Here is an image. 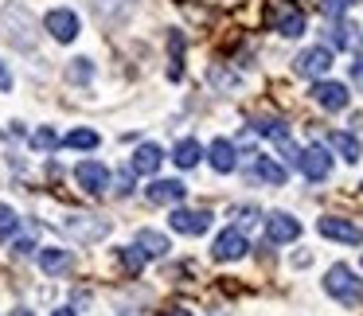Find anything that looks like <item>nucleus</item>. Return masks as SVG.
Wrapping results in <instances>:
<instances>
[{
  "label": "nucleus",
  "instance_id": "0eeeda50",
  "mask_svg": "<svg viewBox=\"0 0 363 316\" xmlns=\"http://www.w3.org/2000/svg\"><path fill=\"white\" fill-rule=\"evenodd\" d=\"M48 35L55 43H74V35H79V16H74L71 9H51L48 12Z\"/></svg>",
  "mask_w": 363,
  "mask_h": 316
},
{
  "label": "nucleus",
  "instance_id": "bb28decb",
  "mask_svg": "<svg viewBox=\"0 0 363 316\" xmlns=\"http://www.w3.org/2000/svg\"><path fill=\"white\" fill-rule=\"evenodd\" d=\"M118 261H121V266L129 269V273H137V269L145 266V254H141V250H137V246H133V250H121V254H118Z\"/></svg>",
  "mask_w": 363,
  "mask_h": 316
},
{
  "label": "nucleus",
  "instance_id": "f03ea898",
  "mask_svg": "<svg viewBox=\"0 0 363 316\" xmlns=\"http://www.w3.org/2000/svg\"><path fill=\"white\" fill-rule=\"evenodd\" d=\"M324 293L336 297L340 305H347V308L363 305V281L347 266H332L328 273H324Z\"/></svg>",
  "mask_w": 363,
  "mask_h": 316
},
{
  "label": "nucleus",
  "instance_id": "5701e85b",
  "mask_svg": "<svg viewBox=\"0 0 363 316\" xmlns=\"http://www.w3.org/2000/svg\"><path fill=\"white\" fill-rule=\"evenodd\" d=\"M67 149H98V133L94 129H74V133H67Z\"/></svg>",
  "mask_w": 363,
  "mask_h": 316
},
{
  "label": "nucleus",
  "instance_id": "9d476101",
  "mask_svg": "<svg viewBox=\"0 0 363 316\" xmlns=\"http://www.w3.org/2000/svg\"><path fill=\"white\" fill-rule=\"evenodd\" d=\"M246 250H250V242H246L242 230H223V235L215 238V246H211V258L215 261H238Z\"/></svg>",
  "mask_w": 363,
  "mask_h": 316
},
{
  "label": "nucleus",
  "instance_id": "f8f14e48",
  "mask_svg": "<svg viewBox=\"0 0 363 316\" xmlns=\"http://www.w3.org/2000/svg\"><path fill=\"white\" fill-rule=\"evenodd\" d=\"M168 222H172L176 235H203V230L211 227V215H207V211H188V207H176Z\"/></svg>",
  "mask_w": 363,
  "mask_h": 316
},
{
  "label": "nucleus",
  "instance_id": "f704fd0d",
  "mask_svg": "<svg viewBox=\"0 0 363 316\" xmlns=\"http://www.w3.org/2000/svg\"><path fill=\"white\" fill-rule=\"evenodd\" d=\"M12 316H32V308H16V312H12Z\"/></svg>",
  "mask_w": 363,
  "mask_h": 316
},
{
  "label": "nucleus",
  "instance_id": "dca6fc26",
  "mask_svg": "<svg viewBox=\"0 0 363 316\" xmlns=\"http://www.w3.org/2000/svg\"><path fill=\"white\" fill-rule=\"evenodd\" d=\"M40 266L48 277H59V273H71L74 258L67 250H59V246H48V250H40Z\"/></svg>",
  "mask_w": 363,
  "mask_h": 316
},
{
  "label": "nucleus",
  "instance_id": "7ed1b4c3",
  "mask_svg": "<svg viewBox=\"0 0 363 316\" xmlns=\"http://www.w3.org/2000/svg\"><path fill=\"white\" fill-rule=\"evenodd\" d=\"M316 230H320L324 238H332V242H344V246H359L363 242V230L355 227V222H347V219H336V215L316 219Z\"/></svg>",
  "mask_w": 363,
  "mask_h": 316
},
{
  "label": "nucleus",
  "instance_id": "2f4dec72",
  "mask_svg": "<svg viewBox=\"0 0 363 316\" xmlns=\"http://www.w3.org/2000/svg\"><path fill=\"white\" fill-rule=\"evenodd\" d=\"M254 219H258V211H254V207H242V211H238V222H246V227H250Z\"/></svg>",
  "mask_w": 363,
  "mask_h": 316
},
{
  "label": "nucleus",
  "instance_id": "aec40b11",
  "mask_svg": "<svg viewBox=\"0 0 363 316\" xmlns=\"http://www.w3.org/2000/svg\"><path fill=\"white\" fill-rule=\"evenodd\" d=\"M328 145H332V149H336V152H340V157H344V160H347V164H355V160H359V157H363V145H359V141H355V137H352V133H328Z\"/></svg>",
  "mask_w": 363,
  "mask_h": 316
},
{
  "label": "nucleus",
  "instance_id": "473e14b6",
  "mask_svg": "<svg viewBox=\"0 0 363 316\" xmlns=\"http://www.w3.org/2000/svg\"><path fill=\"white\" fill-rule=\"evenodd\" d=\"M352 79H355V82H359V86H363V55H359V59H355V63H352Z\"/></svg>",
  "mask_w": 363,
  "mask_h": 316
},
{
  "label": "nucleus",
  "instance_id": "7c9ffc66",
  "mask_svg": "<svg viewBox=\"0 0 363 316\" xmlns=\"http://www.w3.org/2000/svg\"><path fill=\"white\" fill-rule=\"evenodd\" d=\"M12 90V74H9V67L0 63V94H9Z\"/></svg>",
  "mask_w": 363,
  "mask_h": 316
},
{
  "label": "nucleus",
  "instance_id": "a211bd4d",
  "mask_svg": "<svg viewBox=\"0 0 363 316\" xmlns=\"http://www.w3.org/2000/svg\"><path fill=\"white\" fill-rule=\"evenodd\" d=\"M137 250H141L145 258H164V254H168V238L160 235V230H137Z\"/></svg>",
  "mask_w": 363,
  "mask_h": 316
},
{
  "label": "nucleus",
  "instance_id": "cd10ccee",
  "mask_svg": "<svg viewBox=\"0 0 363 316\" xmlns=\"http://www.w3.org/2000/svg\"><path fill=\"white\" fill-rule=\"evenodd\" d=\"M347 4H352V0H320V12H324L328 20H340V16L347 12Z\"/></svg>",
  "mask_w": 363,
  "mask_h": 316
},
{
  "label": "nucleus",
  "instance_id": "b1692460",
  "mask_svg": "<svg viewBox=\"0 0 363 316\" xmlns=\"http://www.w3.org/2000/svg\"><path fill=\"white\" fill-rule=\"evenodd\" d=\"M32 149H40V152L59 149V133H55V129H48V125H43V129H35V133H32Z\"/></svg>",
  "mask_w": 363,
  "mask_h": 316
},
{
  "label": "nucleus",
  "instance_id": "c85d7f7f",
  "mask_svg": "<svg viewBox=\"0 0 363 316\" xmlns=\"http://www.w3.org/2000/svg\"><path fill=\"white\" fill-rule=\"evenodd\" d=\"M32 250H35V238H32V235H28V238H20V242L12 246V254H16V258H28Z\"/></svg>",
  "mask_w": 363,
  "mask_h": 316
},
{
  "label": "nucleus",
  "instance_id": "4468645a",
  "mask_svg": "<svg viewBox=\"0 0 363 316\" xmlns=\"http://www.w3.org/2000/svg\"><path fill=\"white\" fill-rule=\"evenodd\" d=\"M145 196H149V203H180V199H188V188L180 180H152Z\"/></svg>",
  "mask_w": 363,
  "mask_h": 316
},
{
  "label": "nucleus",
  "instance_id": "c9c22d12",
  "mask_svg": "<svg viewBox=\"0 0 363 316\" xmlns=\"http://www.w3.org/2000/svg\"><path fill=\"white\" fill-rule=\"evenodd\" d=\"M168 316H191V312H168Z\"/></svg>",
  "mask_w": 363,
  "mask_h": 316
},
{
  "label": "nucleus",
  "instance_id": "4be33fe9",
  "mask_svg": "<svg viewBox=\"0 0 363 316\" xmlns=\"http://www.w3.org/2000/svg\"><path fill=\"white\" fill-rule=\"evenodd\" d=\"M94 4V12L102 20H118V16H125V9H129V0H90Z\"/></svg>",
  "mask_w": 363,
  "mask_h": 316
},
{
  "label": "nucleus",
  "instance_id": "c756f323",
  "mask_svg": "<svg viewBox=\"0 0 363 316\" xmlns=\"http://www.w3.org/2000/svg\"><path fill=\"white\" fill-rule=\"evenodd\" d=\"M129 191H133V176L121 172V176H118V196H129Z\"/></svg>",
  "mask_w": 363,
  "mask_h": 316
},
{
  "label": "nucleus",
  "instance_id": "412c9836",
  "mask_svg": "<svg viewBox=\"0 0 363 316\" xmlns=\"http://www.w3.org/2000/svg\"><path fill=\"white\" fill-rule=\"evenodd\" d=\"M199 157H203V149H199V141H191V137H184L180 145H176V164L180 168H196L199 164Z\"/></svg>",
  "mask_w": 363,
  "mask_h": 316
},
{
  "label": "nucleus",
  "instance_id": "72a5a7b5",
  "mask_svg": "<svg viewBox=\"0 0 363 316\" xmlns=\"http://www.w3.org/2000/svg\"><path fill=\"white\" fill-rule=\"evenodd\" d=\"M51 316H74V308H55Z\"/></svg>",
  "mask_w": 363,
  "mask_h": 316
},
{
  "label": "nucleus",
  "instance_id": "1a4fd4ad",
  "mask_svg": "<svg viewBox=\"0 0 363 316\" xmlns=\"http://www.w3.org/2000/svg\"><path fill=\"white\" fill-rule=\"evenodd\" d=\"M313 102L320 106V110L340 113V110H347L352 94H347V86H344V82H316V86H313Z\"/></svg>",
  "mask_w": 363,
  "mask_h": 316
},
{
  "label": "nucleus",
  "instance_id": "393cba45",
  "mask_svg": "<svg viewBox=\"0 0 363 316\" xmlns=\"http://www.w3.org/2000/svg\"><path fill=\"white\" fill-rule=\"evenodd\" d=\"M67 79H71V82H90V79H94V67H90V59H74V63L67 67Z\"/></svg>",
  "mask_w": 363,
  "mask_h": 316
},
{
  "label": "nucleus",
  "instance_id": "6ab92c4d",
  "mask_svg": "<svg viewBox=\"0 0 363 316\" xmlns=\"http://www.w3.org/2000/svg\"><path fill=\"white\" fill-rule=\"evenodd\" d=\"M160 160H164V152H160V145H141L137 149V157H133V172H141V176H152L160 168Z\"/></svg>",
  "mask_w": 363,
  "mask_h": 316
},
{
  "label": "nucleus",
  "instance_id": "423d86ee",
  "mask_svg": "<svg viewBox=\"0 0 363 316\" xmlns=\"http://www.w3.org/2000/svg\"><path fill=\"white\" fill-rule=\"evenodd\" d=\"M74 180H79V188L86 191V196H102V191L110 188V172H106V164H98V160H82V164L74 168Z\"/></svg>",
  "mask_w": 363,
  "mask_h": 316
},
{
  "label": "nucleus",
  "instance_id": "20e7f679",
  "mask_svg": "<svg viewBox=\"0 0 363 316\" xmlns=\"http://www.w3.org/2000/svg\"><path fill=\"white\" fill-rule=\"evenodd\" d=\"M297 164H301V172H305L313 184L328 180V172H332V157H328V149H324V145H308V149L297 157Z\"/></svg>",
  "mask_w": 363,
  "mask_h": 316
},
{
  "label": "nucleus",
  "instance_id": "39448f33",
  "mask_svg": "<svg viewBox=\"0 0 363 316\" xmlns=\"http://www.w3.org/2000/svg\"><path fill=\"white\" fill-rule=\"evenodd\" d=\"M293 71L305 74V79H320V74L332 71V47H308L297 55V63H293Z\"/></svg>",
  "mask_w": 363,
  "mask_h": 316
},
{
  "label": "nucleus",
  "instance_id": "a878e982",
  "mask_svg": "<svg viewBox=\"0 0 363 316\" xmlns=\"http://www.w3.org/2000/svg\"><path fill=\"white\" fill-rule=\"evenodd\" d=\"M16 227H20L16 211H12L9 203H0V238H12V235H16Z\"/></svg>",
  "mask_w": 363,
  "mask_h": 316
},
{
  "label": "nucleus",
  "instance_id": "ddd939ff",
  "mask_svg": "<svg viewBox=\"0 0 363 316\" xmlns=\"http://www.w3.org/2000/svg\"><path fill=\"white\" fill-rule=\"evenodd\" d=\"M297 235H301V222L293 219V215L274 211V215L266 219V238H269V242H277V246H281V242H293Z\"/></svg>",
  "mask_w": 363,
  "mask_h": 316
},
{
  "label": "nucleus",
  "instance_id": "9b49d317",
  "mask_svg": "<svg viewBox=\"0 0 363 316\" xmlns=\"http://www.w3.org/2000/svg\"><path fill=\"white\" fill-rule=\"evenodd\" d=\"M274 28L285 35V40H297V35L305 32V12H301L297 4H285L281 0V4L274 9Z\"/></svg>",
  "mask_w": 363,
  "mask_h": 316
},
{
  "label": "nucleus",
  "instance_id": "f3484780",
  "mask_svg": "<svg viewBox=\"0 0 363 316\" xmlns=\"http://www.w3.org/2000/svg\"><path fill=\"white\" fill-rule=\"evenodd\" d=\"M207 160H211L215 172H235V164H238V160H235V145L223 141V137H219V141H211V149H207Z\"/></svg>",
  "mask_w": 363,
  "mask_h": 316
},
{
  "label": "nucleus",
  "instance_id": "f257e3e1",
  "mask_svg": "<svg viewBox=\"0 0 363 316\" xmlns=\"http://www.w3.org/2000/svg\"><path fill=\"white\" fill-rule=\"evenodd\" d=\"M0 35H4V43H12L16 51H35L40 35H35V20H32V12H28V4L9 0V4L0 9Z\"/></svg>",
  "mask_w": 363,
  "mask_h": 316
},
{
  "label": "nucleus",
  "instance_id": "2eb2a0df",
  "mask_svg": "<svg viewBox=\"0 0 363 316\" xmlns=\"http://www.w3.org/2000/svg\"><path fill=\"white\" fill-rule=\"evenodd\" d=\"M250 176L262 180V184H269V188H281V184L289 180V172H285L277 160H269V157H254L250 160Z\"/></svg>",
  "mask_w": 363,
  "mask_h": 316
},
{
  "label": "nucleus",
  "instance_id": "6e6552de",
  "mask_svg": "<svg viewBox=\"0 0 363 316\" xmlns=\"http://www.w3.org/2000/svg\"><path fill=\"white\" fill-rule=\"evenodd\" d=\"M67 235L82 238V242H102L106 235H110V222L106 219H86V215H71V219L63 222Z\"/></svg>",
  "mask_w": 363,
  "mask_h": 316
}]
</instances>
